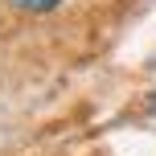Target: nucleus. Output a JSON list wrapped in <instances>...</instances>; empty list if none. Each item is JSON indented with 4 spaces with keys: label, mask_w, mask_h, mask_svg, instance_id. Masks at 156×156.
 Returning <instances> with one entry per match:
<instances>
[{
    "label": "nucleus",
    "mask_w": 156,
    "mask_h": 156,
    "mask_svg": "<svg viewBox=\"0 0 156 156\" xmlns=\"http://www.w3.org/2000/svg\"><path fill=\"white\" fill-rule=\"evenodd\" d=\"M148 66H152V70H156V49H152V58H148Z\"/></svg>",
    "instance_id": "f03ea898"
},
{
    "label": "nucleus",
    "mask_w": 156,
    "mask_h": 156,
    "mask_svg": "<svg viewBox=\"0 0 156 156\" xmlns=\"http://www.w3.org/2000/svg\"><path fill=\"white\" fill-rule=\"evenodd\" d=\"M12 8H21V12H54L62 0H8Z\"/></svg>",
    "instance_id": "f257e3e1"
}]
</instances>
